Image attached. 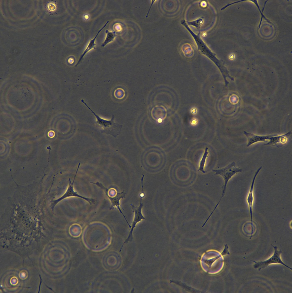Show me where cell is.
Returning <instances> with one entry per match:
<instances>
[{
    "mask_svg": "<svg viewBox=\"0 0 292 293\" xmlns=\"http://www.w3.org/2000/svg\"><path fill=\"white\" fill-rule=\"evenodd\" d=\"M91 183L96 185L104 191L111 203V206L109 208L110 210L113 209L115 207H116L123 217L129 227L131 228V225H129L120 207V200L125 197L126 193H124V191L119 193L117 192L116 189L114 188L108 189L104 186L101 183H99L98 182H97L95 183L91 182Z\"/></svg>",
    "mask_w": 292,
    "mask_h": 293,
    "instance_id": "3",
    "label": "cell"
},
{
    "mask_svg": "<svg viewBox=\"0 0 292 293\" xmlns=\"http://www.w3.org/2000/svg\"><path fill=\"white\" fill-rule=\"evenodd\" d=\"M203 20L202 18H199L196 20L187 22L189 25H191L197 28H199L201 24L203 23Z\"/></svg>",
    "mask_w": 292,
    "mask_h": 293,
    "instance_id": "13",
    "label": "cell"
},
{
    "mask_svg": "<svg viewBox=\"0 0 292 293\" xmlns=\"http://www.w3.org/2000/svg\"><path fill=\"white\" fill-rule=\"evenodd\" d=\"M81 101L95 117L96 119V124L100 129L101 133H104L110 134L114 138H116L120 134L122 125L114 122V115H112L111 119L110 120L103 119L93 112L83 99H82Z\"/></svg>",
    "mask_w": 292,
    "mask_h": 293,
    "instance_id": "1",
    "label": "cell"
},
{
    "mask_svg": "<svg viewBox=\"0 0 292 293\" xmlns=\"http://www.w3.org/2000/svg\"><path fill=\"white\" fill-rule=\"evenodd\" d=\"M262 168V167H260L257 170L255 173L253 177V179L251 187H250L249 192L247 197V202L249 208V212L250 215L251 225L252 227V231H253V213H252V207L254 201L253 196V189L255 182L258 174L259 173Z\"/></svg>",
    "mask_w": 292,
    "mask_h": 293,
    "instance_id": "7",
    "label": "cell"
},
{
    "mask_svg": "<svg viewBox=\"0 0 292 293\" xmlns=\"http://www.w3.org/2000/svg\"><path fill=\"white\" fill-rule=\"evenodd\" d=\"M253 1V2H254V3H255V4L256 5L257 7H258V9H259V11H260V13H261V21H260V24H259V28H260V26L261 25V21H262V19L263 17L269 23H271L270 22V21H268V19H267L265 18V17L263 15V14L261 12V10H260V9H259V6L257 2V1H256L255 0V1Z\"/></svg>",
    "mask_w": 292,
    "mask_h": 293,
    "instance_id": "14",
    "label": "cell"
},
{
    "mask_svg": "<svg viewBox=\"0 0 292 293\" xmlns=\"http://www.w3.org/2000/svg\"><path fill=\"white\" fill-rule=\"evenodd\" d=\"M291 133V131H289L282 135H277L272 136L270 138L269 141L264 145L274 146L278 145V144H284L287 142L288 138Z\"/></svg>",
    "mask_w": 292,
    "mask_h": 293,
    "instance_id": "9",
    "label": "cell"
},
{
    "mask_svg": "<svg viewBox=\"0 0 292 293\" xmlns=\"http://www.w3.org/2000/svg\"><path fill=\"white\" fill-rule=\"evenodd\" d=\"M212 171L215 173L214 175H219L222 177L224 181V184L221 197L211 212V214H213L218 206L222 198L224 196L227 186L229 181L237 173L241 172L242 169L239 167H237L235 163L233 162L223 168L217 170L212 169Z\"/></svg>",
    "mask_w": 292,
    "mask_h": 293,
    "instance_id": "2",
    "label": "cell"
},
{
    "mask_svg": "<svg viewBox=\"0 0 292 293\" xmlns=\"http://www.w3.org/2000/svg\"><path fill=\"white\" fill-rule=\"evenodd\" d=\"M271 246L274 250L273 255L269 259L264 261L256 262L252 261L255 263V264L253 265L254 268L255 269H258L259 270V271L261 269L267 267L271 264H279L292 270L291 268L285 264L282 260L280 258V255L281 253V250L278 251L277 249V247L276 246H274L272 245H271Z\"/></svg>",
    "mask_w": 292,
    "mask_h": 293,
    "instance_id": "4",
    "label": "cell"
},
{
    "mask_svg": "<svg viewBox=\"0 0 292 293\" xmlns=\"http://www.w3.org/2000/svg\"><path fill=\"white\" fill-rule=\"evenodd\" d=\"M105 33L106 36L105 41L101 44L102 47L105 46L107 44L113 41L116 36L115 31H110L107 29L105 31Z\"/></svg>",
    "mask_w": 292,
    "mask_h": 293,
    "instance_id": "11",
    "label": "cell"
},
{
    "mask_svg": "<svg viewBox=\"0 0 292 293\" xmlns=\"http://www.w3.org/2000/svg\"><path fill=\"white\" fill-rule=\"evenodd\" d=\"M208 148L207 147H206L205 152L200 161L199 168L197 170L198 171H201L203 173H205V172L204 170V168L206 160L208 157L207 155L209 153V152L208 151Z\"/></svg>",
    "mask_w": 292,
    "mask_h": 293,
    "instance_id": "12",
    "label": "cell"
},
{
    "mask_svg": "<svg viewBox=\"0 0 292 293\" xmlns=\"http://www.w3.org/2000/svg\"><path fill=\"white\" fill-rule=\"evenodd\" d=\"M69 181L68 186L65 193L61 197L53 201V207L62 200L71 197H77L87 201L91 205L95 203V199L91 198L86 197L78 194L77 192L75 191L73 188L74 183L71 182L70 178H69Z\"/></svg>",
    "mask_w": 292,
    "mask_h": 293,
    "instance_id": "5",
    "label": "cell"
},
{
    "mask_svg": "<svg viewBox=\"0 0 292 293\" xmlns=\"http://www.w3.org/2000/svg\"><path fill=\"white\" fill-rule=\"evenodd\" d=\"M140 197V204L138 207L135 206L132 204L130 205L132 207L133 212L134 213V216L131 227L130 231L128 236L125 242L124 243H127L131 240L132 239V233L134 228L136 227V224L141 221L142 219H145V218L143 215L142 213V209L143 206V204L142 202V199L143 197Z\"/></svg>",
    "mask_w": 292,
    "mask_h": 293,
    "instance_id": "6",
    "label": "cell"
},
{
    "mask_svg": "<svg viewBox=\"0 0 292 293\" xmlns=\"http://www.w3.org/2000/svg\"><path fill=\"white\" fill-rule=\"evenodd\" d=\"M109 21H107L106 23H105V24L104 25V26L100 30H99L97 34H96L95 37L94 38L92 39H91L90 40L86 49L84 50L83 53L81 55V56H80V58L77 63L75 65V67H76L79 64V63L83 59V58L88 52L89 51H90L93 48H94V49H95V46L96 45V44L95 43V42L96 38H97L98 35L99 34L101 31L102 30V29L103 28H104L106 26V25L109 23Z\"/></svg>",
    "mask_w": 292,
    "mask_h": 293,
    "instance_id": "10",
    "label": "cell"
},
{
    "mask_svg": "<svg viewBox=\"0 0 292 293\" xmlns=\"http://www.w3.org/2000/svg\"><path fill=\"white\" fill-rule=\"evenodd\" d=\"M243 132L244 134L247 139V147H249L253 144L258 142L260 141L268 142V141L267 140H269L271 137L277 135L276 134H271L261 136L248 132L245 131H244Z\"/></svg>",
    "mask_w": 292,
    "mask_h": 293,
    "instance_id": "8",
    "label": "cell"
},
{
    "mask_svg": "<svg viewBox=\"0 0 292 293\" xmlns=\"http://www.w3.org/2000/svg\"><path fill=\"white\" fill-rule=\"evenodd\" d=\"M155 1H153V0L152 1V2H151V6H150V8H149V10H148V11L147 13V15L146 16V17H148V15L149 14V11H150V9L151 8V7L152 5L153 4V3H154V2Z\"/></svg>",
    "mask_w": 292,
    "mask_h": 293,
    "instance_id": "15",
    "label": "cell"
}]
</instances>
